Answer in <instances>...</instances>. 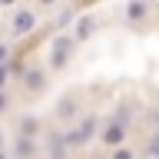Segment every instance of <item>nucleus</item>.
I'll use <instances>...</instances> for the list:
<instances>
[{"instance_id": "1", "label": "nucleus", "mask_w": 159, "mask_h": 159, "mask_svg": "<svg viewBox=\"0 0 159 159\" xmlns=\"http://www.w3.org/2000/svg\"><path fill=\"white\" fill-rule=\"evenodd\" d=\"M33 30H37V13L30 7H20L17 13H13V20H10V33H13V37H27Z\"/></svg>"}, {"instance_id": "2", "label": "nucleus", "mask_w": 159, "mask_h": 159, "mask_svg": "<svg viewBox=\"0 0 159 159\" xmlns=\"http://www.w3.org/2000/svg\"><path fill=\"white\" fill-rule=\"evenodd\" d=\"M93 133H96V123H93V119H83L73 133H66V136H63V143H66V146H83V143H89V139H93Z\"/></svg>"}, {"instance_id": "3", "label": "nucleus", "mask_w": 159, "mask_h": 159, "mask_svg": "<svg viewBox=\"0 0 159 159\" xmlns=\"http://www.w3.org/2000/svg\"><path fill=\"white\" fill-rule=\"evenodd\" d=\"M70 50H73V37H57L53 43V66H66L70 63Z\"/></svg>"}, {"instance_id": "4", "label": "nucleus", "mask_w": 159, "mask_h": 159, "mask_svg": "<svg viewBox=\"0 0 159 159\" xmlns=\"http://www.w3.org/2000/svg\"><path fill=\"white\" fill-rule=\"evenodd\" d=\"M103 143H106V146H123V139H126V126H123V123H109L106 129H103Z\"/></svg>"}, {"instance_id": "5", "label": "nucleus", "mask_w": 159, "mask_h": 159, "mask_svg": "<svg viewBox=\"0 0 159 159\" xmlns=\"http://www.w3.org/2000/svg\"><path fill=\"white\" fill-rule=\"evenodd\" d=\"M23 86H27L30 93H40V89L47 86V76H43V70H27V73H23Z\"/></svg>"}, {"instance_id": "6", "label": "nucleus", "mask_w": 159, "mask_h": 159, "mask_svg": "<svg viewBox=\"0 0 159 159\" xmlns=\"http://www.w3.org/2000/svg\"><path fill=\"white\" fill-rule=\"evenodd\" d=\"M89 33H93V17H80V20H76V33H73V37H76V40H86Z\"/></svg>"}, {"instance_id": "7", "label": "nucleus", "mask_w": 159, "mask_h": 159, "mask_svg": "<svg viewBox=\"0 0 159 159\" xmlns=\"http://www.w3.org/2000/svg\"><path fill=\"white\" fill-rule=\"evenodd\" d=\"M126 13H129V20H143L146 17V3H129Z\"/></svg>"}, {"instance_id": "8", "label": "nucleus", "mask_w": 159, "mask_h": 159, "mask_svg": "<svg viewBox=\"0 0 159 159\" xmlns=\"http://www.w3.org/2000/svg\"><path fill=\"white\" fill-rule=\"evenodd\" d=\"M73 113H76V106H73V99H63V103L57 106V116H63V119H70Z\"/></svg>"}, {"instance_id": "9", "label": "nucleus", "mask_w": 159, "mask_h": 159, "mask_svg": "<svg viewBox=\"0 0 159 159\" xmlns=\"http://www.w3.org/2000/svg\"><path fill=\"white\" fill-rule=\"evenodd\" d=\"M33 133H37V119H23V136H33Z\"/></svg>"}, {"instance_id": "10", "label": "nucleus", "mask_w": 159, "mask_h": 159, "mask_svg": "<svg viewBox=\"0 0 159 159\" xmlns=\"http://www.w3.org/2000/svg\"><path fill=\"white\" fill-rule=\"evenodd\" d=\"M113 159H136V152H133V149H123V146H119L116 152H113Z\"/></svg>"}, {"instance_id": "11", "label": "nucleus", "mask_w": 159, "mask_h": 159, "mask_svg": "<svg viewBox=\"0 0 159 159\" xmlns=\"http://www.w3.org/2000/svg\"><path fill=\"white\" fill-rule=\"evenodd\" d=\"M3 76H7V66H0V89H3Z\"/></svg>"}, {"instance_id": "12", "label": "nucleus", "mask_w": 159, "mask_h": 159, "mask_svg": "<svg viewBox=\"0 0 159 159\" xmlns=\"http://www.w3.org/2000/svg\"><path fill=\"white\" fill-rule=\"evenodd\" d=\"M3 53H7V47H0V60H3Z\"/></svg>"}]
</instances>
